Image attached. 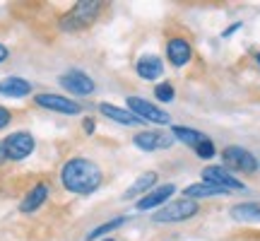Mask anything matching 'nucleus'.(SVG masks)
<instances>
[{"label":"nucleus","instance_id":"12","mask_svg":"<svg viewBox=\"0 0 260 241\" xmlns=\"http://www.w3.org/2000/svg\"><path fill=\"white\" fill-rule=\"evenodd\" d=\"M174 193H176V186H174V184L157 186L154 191H149L147 195H142V200H138V203H135V207H138L140 213H145V210H154V207H159V205L167 203Z\"/></svg>","mask_w":260,"mask_h":241},{"label":"nucleus","instance_id":"15","mask_svg":"<svg viewBox=\"0 0 260 241\" xmlns=\"http://www.w3.org/2000/svg\"><path fill=\"white\" fill-rule=\"evenodd\" d=\"M135 73H138L142 80H157V77H161V73H164L161 58H159V56H152V53L142 56L138 63H135Z\"/></svg>","mask_w":260,"mask_h":241},{"label":"nucleus","instance_id":"6","mask_svg":"<svg viewBox=\"0 0 260 241\" xmlns=\"http://www.w3.org/2000/svg\"><path fill=\"white\" fill-rule=\"evenodd\" d=\"M5 142V149H8V159L12 162H22V159H27L31 152H34V135L27 133V130H17V133H12L8 138L3 140Z\"/></svg>","mask_w":260,"mask_h":241},{"label":"nucleus","instance_id":"4","mask_svg":"<svg viewBox=\"0 0 260 241\" xmlns=\"http://www.w3.org/2000/svg\"><path fill=\"white\" fill-rule=\"evenodd\" d=\"M125 104H128V111H133L138 118L147 120V123H159V126L171 123V116H169L167 111H161L159 106L149 104L147 99H142V97H128Z\"/></svg>","mask_w":260,"mask_h":241},{"label":"nucleus","instance_id":"21","mask_svg":"<svg viewBox=\"0 0 260 241\" xmlns=\"http://www.w3.org/2000/svg\"><path fill=\"white\" fill-rule=\"evenodd\" d=\"M125 220H128V217H116V220H111V222L99 224L96 229H92V232L87 234V241L99 239V236H104V234H111L113 229H118V227H123V224H125Z\"/></svg>","mask_w":260,"mask_h":241},{"label":"nucleus","instance_id":"14","mask_svg":"<svg viewBox=\"0 0 260 241\" xmlns=\"http://www.w3.org/2000/svg\"><path fill=\"white\" fill-rule=\"evenodd\" d=\"M31 92V82L24 77H5L0 80V94L10 97V99H22Z\"/></svg>","mask_w":260,"mask_h":241},{"label":"nucleus","instance_id":"17","mask_svg":"<svg viewBox=\"0 0 260 241\" xmlns=\"http://www.w3.org/2000/svg\"><path fill=\"white\" fill-rule=\"evenodd\" d=\"M229 215L236 222H260V203H239L229 210Z\"/></svg>","mask_w":260,"mask_h":241},{"label":"nucleus","instance_id":"30","mask_svg":"<svg viewBox=\"0 0 260 241\" xmlns=\"http://www.w3.org/2000/svg\"><path fill=\"white\" fill-rule=\"evenodd\" d=\"M104 241H116V239H104Z\"/></svg>","mask_w":260,"mask_h":241},{"label":"nucleus","instance_id":"27","mask_svg":"<svg viewBox=\"0 0 260 241\" xmlns=\"http://www.w3.org/2000/svg\"><path fill=\"white\" fill-rule=\"evenodd\" d=\"M239 29H241V22H236V24H232V27L226 29V32H224V34H222V37H224V39H226V37H232L234 32H239Z\"/></svg>","mask_w":260,"mask_h":241},{"label":"nucleus","instance_id":"23","mask_svg":"<svg viewBox=\"0 0 260 241\" xmlns=\"http://www.w3.org/2000/svg\"><path fill=\"white\" fill-rule=\"evenodd\" d=\"M214 152H217V149H214V142H212L210 138H205L203 142H200V145L195 147V155H198L200 159H212Z\"/></svg>","mask_w":260,"mask_h":241},{"label":"nucleus","instance_id":"8","mask_svg":"<svg viewBox=\"0 0 260 241\" xmlns=\"http://www.w3.org/2000/svg\"><path fill=\"white\" fill-rule=\"evenodd\" d=\"M203 184L217 186V188H224V191H243V188H246L239 178L232 176L224 167H205L203 169Z\"/></svg>","mask_w":260,"mask_h":241},{"label":"nucleus","instance_id":"9","mask_svg":"<svg viewBox=\"0 0 260 241\" xmlns=\"http://www.w3.org/2000/svg\"><path fill=\"white\" fill-rule=\"evenodd\" d=\"M58 82H60L63 89L77 94V97H87V94L94 92V80L89 75H84L82 70H68L65 75H60Z\"/></svg>","mask_w":260,"mask_h":241},{"label":"nucleus","instance_id":"25","mask_svg":"<svg viewBox=\"0 0 260 241\" xmlns=\"http://www.w3.org/2000/svg\"><path fill=\"white\" fill-rule=\"evenodd\" d=\"M82 128H84V133H87V135H92L94 130H96V120H94V118H84L82 120Z\"/></svg>","mask_w":260,"mask_h":241},{"label":"nucleus","instance_id":"28","mask_svg":"<svg viewBox=\"0 0 260 241\" xmlns=\"http://www.w3.org/2000/svg\"><path fill=\"white\" fill-rule=\"evenodd\" d=\"M8 46H3V44H0V63H3V61H8Z\"/></svg>","mask_w":260,"mask_h":241},{"label":"nucleus","instance_id":"19","mask_svg":"<svg viewBox=\"0 0 260 241\" xmlns=\"http://www.w3.org/2000/svg\"><path fill=\"white\" fill-rule=\"evenodd\" d=\"M229 191H224V188H217V186H210V184H193L188 186L183 195L190 198V200H198V198H210V195H226Z\"/></svg>","mask_w":260,"mask_h":241},{"label":"nucleus","instance_id":"3","mask_svg":"<svg viewBox=\"0 0 260 241\" xmlns=\"http://www.w3.org/2000/svg\"><path fill=\"white\" fill-rule=\"evenodd\" d=\"M198 213H200V205H198V200L183 198V200H171L169 205L159 207L152 220H154V222H159V224H174V222H186V220L195 217Z\"/></svg>","mask_w":260,"mask_h":241},{"label":"nucleus","instance_id":"1","mask_svg":"<svg viewBox=\"0 0 260 241\" xmlns=\"http://www.w3.org/2000/svg\"><path fill=\"white\" fill-rule=\"evenodd\" d=\"M60 181L63 188L73 195H89L94 193L104 181V174L99 164L87 157H73L68 159L60 169Z\"/></svg>","mask_w":260,"mask_h":241},{"label":"nucleus","instance_id":"7","mask_svg":"<svg viewBox=\"0 0 260 241\" xmlns=\"http://www.w3.org/2000/svg\"><path fill=\"white\" fill-rule=\"evenodd\" d=\"M222 159H224V164H226L229 169H236V171H243V174H253V171L258 169V159L253 157L248 149L239 147V145H229V147H224Z\"/></svg>","mask_w":260,"mask_h":241},{"label":"nucleus","instance_id":"16","mask_svg":"<svg viewBox=\"0 0 260 241\" xmlns=\"http://www.w3.org/2000/svg\"><path fill=\"white\" fill-rule=\"evenodd\" d=\"M46 200H48V186L46 184H37L27 195H24V200L19 203V210H22L24 215L37 213V210L46 203Z\"/></svg>","mask_w":260,"mask_h":241},{"label":"nucleus","instance_id":"26","mask_svg":"<svg viewBox=\"0 0 260 241\" xmlns=\"http://www.w3.org/2000/svg\"><path fill=\"white\" fill-rule=\"evenodd\" d=\"M8 162V149H5V142L0 140V164H5Z\"/></svg>","mask_w":260,"mask_h":241},{"label":"nucleus","instance_id":"24","mask_svg":"<svg viewBox=\"0 0 260 241\" xmlns=\"http://www.w3.org/2000/svg\"><path fill=\"white\" fill-rule=\"evenodd\" d=\"M10 120H12V113L8 111V109H5V106H0V130L5 128V126H8Z\"/></svg>","mask_w":260,"mask_h":241},{"label":"nucleus","instance_id":"29","mask_svg":"<svg viewBox=\"0 0 260 241\" xmlns=\"http://www.w3.org/2000/svg\"><path fill=\"white\" fill-rule=\"evenodd\" d=\"M255 63H258V65H260V53H255Z\"/></svg>","mask_w":260,"mask_h":241},{"label":"nucleus","instance_id":"2","mask_svg":"<svg viewBox=\"0 0 260 241\" xmlns=\"http://www.w3.org/2000/svg\"><path fill=\"white\" fill-rule=\"evenodd\" d=\"M102 3H96V0H82V3H75L73 8L65 12L63 17H60V29L63 32H82V29L92 27L96 17L102 15Z\"/></svg>","mask_w":260,"mask_h":241},{"label":"nucleus","instance_id":"11","mask_svg":"<svg viewBox=\"0 0 260 241\" xmlns=\"http://www.w3.org/2000/svg\"><path fill=\"white\" fill-rule=\"evenodd\" d=\"M167 58L174 68H183V65L193 58V46L190 41L183 37H174L167 41Z\"/></svg>","mask_w":260,"mask_h":241},{"label":"nucleus","instance_id":"13","mask_svg":"<svg viewBox=\"0 0 260 241\" xmlns=\"http://www.w3.org/2000/svg\"><path fill=\"white\" fill-rule=\"evenodd\" d=\"M99 111H102L106 118H111L113 123H121V126H140V123H145V120L138 118V116L133 111H128V109H121V106H113V104H106V102L99 104Z\"/></svg>","mask_w":260,"mask_h":241},{"label":"nucleus","instance_id":"10","mask_svg":"<svg viewBox=\"0 0 260 241\" xmlns=\"http://www.w3.org/2000/svg\"><path fill=\"white\" fill-rule=\"evenodd\" d=\"M133 142L142 152H157V149H167L174 145L171 138L167 133H161V130H140L138 135L133 138Z\"/></svg>","mask_w":260,"mask_h":241},{"label":"nucleus","instance_id":"18","mask_svg":"<svg viewBox=\"0 0 260 241\" xmlns=\"http://www.w3.org/2000/svg\"><path fill=\"white\" fill-rule=\"evenodd\" d=\"M157 184V171H147V174H142V176L135 181V184L130 186L128 191L123 193V200H133V198H138V195H147L149 193V188Z\"/></svg>","mask_w":260,"mask_h":241},{"label":"nucleus","instance_id":"22","mask_svg":"<svg viewBox=\"0 0 260 241\" xmlns=\"http://www.w3.org/2000/svg\"><path fill=\"white\" fill-rule=\"evenodd\" d=\"M154 97H157V102L169 104V102H174L176 89H174V84H171V82H159L157 87H154Z\"/></svg>","mask_w":260,"mask_h":241},{"label":"nucleus","instance_id":"20","mask_svg":"<svg viewBox=\"0 0 260 241\" xmlns=\"http://www.w3.org/2000/svg\"><path fill=\"white\" fill-rule=\"evenodd\" d=\"M171 133H174V138H176V140L186 142V145H190V147H198V145H200V142L207 138V135H203L200 130L183 128V126H174V128H171Z\"/></svg>","mask_w":260,"mask_h":241},{"label":"nucleus","instance_id":"5","mask_svg":"<svg viewBox=\"0 0 260 241\" xmlns=\"http://www.w3.org/2000/svg\"><path fill=\"white\" fill-rule=\"evenodd\" d=\"M34 104L41 106V109H48V111L65 113V116H77V113H82V104L73 102V99H68V97H60V94H51V92L37 94V97H34Z\"/></svg>","mask_w":260,"mask_h":241}]
</instances>
